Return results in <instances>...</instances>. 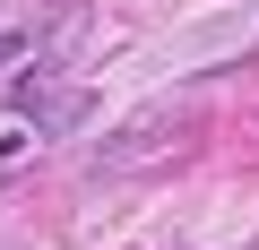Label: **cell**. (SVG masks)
<instances>
[{
    "label": "cell",
    "instance_id": "obj_1",
    "mask_svg": "<svg viewBox=\"0 0 259 250\" xmlns=\"http://www.w3.org/2000/svg\"><path fill=\"white\" fill-rule=\"evenodd\" d=\"M26 156H35V121L26 112H0V181H9Z\"/></svg>",
    "mask_w": 259,
    "mask_h": 250
},
{
    "label": "cell",
    "instance_id": "obj_2",
    "mask_svg": "<svg viewBox=\"0 0 259 250\" xmlns=\"http://www.w3.org/2000/svg\"><path fill=\"white\" fill-rule=\"evenodd\" d=\"M18 52H26V35H0V69H9V61H18Z\"/></svg>",
    "mask_w": 259,
    "mask_h": 250
}]
</instances>
